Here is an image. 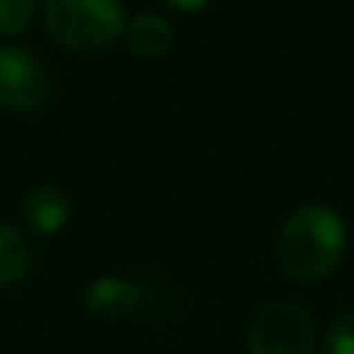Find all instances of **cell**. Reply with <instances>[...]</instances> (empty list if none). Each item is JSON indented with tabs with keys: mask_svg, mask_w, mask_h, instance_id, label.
<instances>
[{
	"mask_svg": "<svg viewBox=\"0 0 354 354\" xmlns=\"http://www.w3.org/2000/svg\"><path fill=\"white\" fill-rule=\"evenodd\" d=\"M348 243L342 214L326 202H305L277 230V261L295 283H320L339 268Z\"/></svg>",
	"mask_w": 354,
	"mask_h": 354,
	"instance_id": "6da1fadb",
	"label": "cell"
},
{
	"mask_svg": "<svg viewBox=\"0 0 354 354\" xmlns=\"http://www.w3.org/2000/svg\"><path fill=\"white\" fill-rule=\"evenodd\" d=\"M44 28L72 53H103L124 35L122 0H44Z\"/></svg>",
	"mask_w": 354,
	"mask_h": 354,
	"instance_id": "7a4b0ae2",
	"label": "cell"
},
{
	"mask_svg": "<svg viewBox=\"0 0 354 354\" xmlns=\"http://www.w3.org/2000/svg\"><path fill=\"white\" fill-rule=\"evenodd\" d=\"M245 354H314L317 324L295 301H268L245 326Z\"/></svg>",
	"mask_w": 354,
	"mask_h": 354,
	"instance_id": "3957f363",
	"label": "cell"
},
{
	"mask_svg": "<svg viewBox=\"0 0 354 354\" xmlns=\"http://www.w3.org/2000/svg\"><path fill=\"white\" fill-rule=\"evenodd\" d=\"M53 100V78L35 50L0 44V109L37 115Z\"/></svg>",
	"mask_w": 354,
	"mask_h": 354,
	"instance_id": "277c9868",
	"label": "cell"
},
{
	"mask_svg": "<svg viewBox=\"0 0 354 354\" xmlns=\"http://www.w3.org/2000/svg\"><path fill=\"white\" fill-rule=\"evenodd\" d=\"M19 218L35 236H53L72 218V199L56 183H37L19 202Z\"/></svg>",
	"mask_w": 354,
	"mask_h": 354,
	"instance_id": "5b68a950",
	"label": "cell"
},
{
	"mask_svg": "<svg viewBox=\"0 0 354 354\" xmlns=\"http://www.w3.org/2000/svg\"><path fill=\"white\" fill-rule=\"evenodd\" d=\"M143 301V289L134 280H124V277L106 274L97 277L91 286L84 289V311L97 320H124L140 308Z\"/></svg>",
	"mask_w": 354,
	"mask_h": 354,
	"instance_id": "8992f818",
	"label": "cell"
},
{
	"mask_svg": "<svg viewBox=\"0 0 354 354\" xmlns=\"http://www.w3.org/2000/svg\"><path fill=\"white\" fill-rule=\"evenodd\" d=\"M122 41L128 44V50L134 56H140V59H162V56L171 53V47H174V25L168 22L162 12L143 10L128 19Z\"/></svg>",
	"mask_w": 354,
	"mask_h": 354,
	"instance_id": "52a82bcc",
	"label": "cell"
},
{
	"mask_svg": "<svg viewBox=\"0 0 354 354\" xmlns=\"http://www.w3.org/2000/svg\"><path fill=\"white\" fill-rule=\"evenodd\" d=\"M35 264V249L22 227L0 221V289H10L28 277Z\"/></svg>",
	"mask_w": 354,
	"mask_h": 354,
	"instance_id": "ba28073f",
	"label": "cell"
},
{
	"mask_svg": "<svg viewBox=\"0 0 354 354\" xmlns=\"http://www.w3.org/2000/svg\"><path fill=\"white\" fill-rule=\"evenodd\" d=\"M35 0H0V37H16L31 25Z\"/></svg>",
	"mask_w": 354,
	"mask_h": 354,
	"instance_id": "9c48e42d",
	"label": "cell"
},
{
	"mask_svg": "<svg viewBox=\"0 0 354 354\" xmlns=\"http://www.w3.org/2000/svg\"><path fill=\"white\" fill-rule=\"evenodd\" d=\"M324 348L326 354H354V308L336 314L330 320L324 336Z\"/></svg>",
	"mask_w": 354,
	"mask_h": 354,
	"instance_id": "30bf717a",
	"label": "cell"
},
{
	"mask_svg": "<svg viewBox=\"0 0 354 354\" xmlns=\"http://www.w3.org/2000/svg\"><path fill=\"white\" fill-rule=\"evenodd\" d=\"M168 6H171L174 12H199V10H205L212 0H165Z\"/></svg>",
	"mask_w": 354,
	"mask_h": 354,
	"instance_id": "8fae6325",
	"label": "cell"
}]
</instances>
